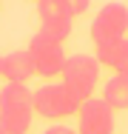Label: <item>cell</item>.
I'll return each mask as SVG.
<instances>
[{
	"label": "cell",
	"instance_id": "1",
	"mask_svg": "<svg viewBox=\"0 0 128 134\" xmlns=\"http://www.w3.org/2000/svg\"><path fill=\"white\" fill-rule=\"evenodd\" d=\"M34 120V91L20 83H9L0 91V129L26 134Z\"/></svg>",
	"mask_w": 128,
	"mask_h": 134
},
{
	"label": "cell",
	"instance_id": "2",
	"mask_svg": "<svg viewBox=\"0 0 128 134\" xmlns=\"http://www.w3.org/2000/svg\"><path fill=\"white\" fill-rule=\"evenodd\" d=\"M63 83L74 94V100L80 106L85 100H91V91L100 83V63H97V57H88V54L68 57L66 60V69H63Z\"/></svg>",
	"mask_w": 128,
	"mask_h": 134
},
{
	"label": "cell",
	"instance_id": "3",
	"mask_svg": "<svg viewBox=\"0 0 128 134\" xmlns=\"http://www.w3.org/2000/svg\"><path fill=\"white\" fill-rule=\"evenodd\" d=\"M128 34V6L123 3H105L97 17L91 20V40L97 49L114 46L120 40H125Z\"/></svg>",
	"mask_w": 128,
	"mask_h": 134
},
{
	"label": "cell",
	"instance_id": "4",
	"mask_svg": "<svg viewBox=\"0 0 128 134\" xmlns=\"http://www.w3.org/2000/svg\"><path fill=\"white\" fill-rule=\"evenodd\" d=\"M77 108L80 103L66 88V83H49L34 91V111L46 120H66V117L77 114Z\"/></svg>",
	"mask_w": 128,
	"mask_h": 134
},
{
	"label": "cell",
	"instance_id": "5",
	"mask_svg": "<svg viewBox=\"0 0 128 134\" xmlns=\"http://www.w3.org/2000/svg\"><path fill=\"white\" fill-rule=\"evenodd\" d=\"M26 52L31 54V63H34V71L40 74V77H57V74H63V69H66V52H63V43L60 40H54V37H46V34H34L31 37V43H28V49Z\"/></svg>",
	"mask_w": 128,
	"mask_h": 134
},
{
	"label": "cell",
	"instance_id": "6",
	"mask_svg": "<svg viewBox=\"0 0 128 134\" xmlns=\"http://www.w3.org/2000/svg\"><path fill=\"white\" fill-rule=\"evenodd\" d=\"M77 134H114V108L105 100H85L77 108Z\"/></svg>",
	"mask_w": 128,
	"mask_h": 134
},
{
	"label": "cell",
	"instance_id": "7",
	"mask_svg": "<svg viewBox=\"0 0 128 134\" xmlns=\"http://www.w3.org/2000/svg\"><path fill=\"white\" fill-rule=\"evenodd\" d=\"M34 74H37V71H34L31 54L26 52V49H20V52H9L6 57H3V71H0V77H6L9 83H20V86H26Z\"/></svg>",
	"mask_w": 128,
	"mask_h": 134
},
{
	"label": "cell",
	"instance_id": "8",
	"mask_svg": "<svg viewBox=\"0 0 128 134\" xmlns=\"http://www.w3.org/2000/svg\"><path fill=\"white\" fill-rule=\"evenodd\" d=\"M97 63L100 66H108L117 74H125L128 77V37L120 40V43H114V46L97 49Z\"/></svg>",
	"mask_w": 128,
	"mask_h": 134
},
{
	"label": "cell",
	"instance_id": "9",
	"mask_svg": "<svg viewBox=\"0 0 128 134\" xmlns=\"http://www.w3.org/2000/svg\"><path fill=\"white\" fill-rule=\"evenodd\" d=\"M102 100L111 108H128V77L125 74H114L111 80H105Z\"/></svg>",
	"mask_w": 128,
	"mask_h": 134
},
{
	"label": "cell",
	"instance_id": "10",
	"mask_svg": "<svg viewBox=\"0 0 128 134\" xmlns=\"http://www.w3.org/2000/svg\"><path fill=\"white\" fill-rule=\"evenodd\" d=\"M40 34L54 37V40H66L71 34V17H49V20H40Z\"/></svg>",
	"mask_w": 128,
	"mask_h": 134
},
{
	"label": "cell",
	"instance_id": "11",
	"mask_svg": "<svg viewBox=\"0 0 128 134\" xmlns=\"http://www.w3.org/2000/svg\"><path fill=\"white\" fill-rule=\"evenodd\" d=\"M37 12H40V20H49V17H71V12H68V6L63 0H40L37 3Z\"/></svg>",
	"mask_w": 128,
	"mask_h": 134
},
{
	"label": "cell",
	"instance_id": "12",
	"mask_svg": "<svg viewBox=\"0 0 128 134\" xmlns=\"http://www.w3.org/2000/svg\"><path fill=\"white\" fill-rule=\"evenodd\" d=\"M63 3L68 6L71 17H74V14H85V12H88V6H91V0H63Z\"/></svg>",
	"mask_w": 128,
	"mask_h": 134
},
{
	"label": "cell",
	"instance_id": "13",
	"mask_svg": "<svg viewBox=\"0 0 128 134\" xmlns=\"http://www.w3.org/2000/svg\"><path fill=\"white\" fill-rule=\"evenodd\" d=\"M46 134H77V131L66 129V126H51V129H46Z\"/></svg>",
	"mask_w": 128,
	"mask_h": 134
},
{
	"label": "cell",
	"instance_id": "14",
	"mask_svg": "<svg viewBox=\"0 0 128 134\" xmlns=\"http://www.w3.org/2000/svg\"><path fill=\"white\" fill-rule=\"evenodd\" d=\"M0 134H20V131H11V129H0Z\"/></svg>",
	"mask_w": 128,
	"mask_h": 134
},
{
	"label": "cell",
	"instance_id": "15",
	"mask_svg": "<svg viewBox=\"0 0 128 134\" xmlns=\"http://www.w3.org/2000/svg\"><path fill=\"white\" fill-rule=\"evenodd\" d=\"M0 71H3V57H0Z\"/></svg>",
	"mask_w": 128,
	"mask_h": 134
},
{
	"label": "cell",
	"instance_id": "16",
	"mask_svg": "<svg viewBox=\"0 0 128 134\" xmlns=\"http://www.w3.org/2000/svg\"><path fill=\"white\" fill-rule=\"evenodd\" d=\"M37 3H40V0H37Z\"/></svg>",
	"mask_w": 128,
	"mask_h": 134
}]
</instances>
